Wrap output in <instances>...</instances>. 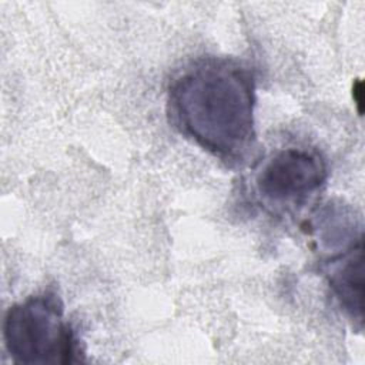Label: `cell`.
<instances>
[{"mask_svg":"<svg viewBox=\"0 0 365 365\" xmlns=\"http://www.w3.org/2000/svg\"><path fill=\"white\" fill-rule=\"evenodd\" d=\"M325 277L332 297L341 311L354 324L362 325L364 318V247L362 237L354 240L325 267Z\"/></svg>","mask_w":365,"mask_h":365,"instance_id":"277c9868","label":"cell"},{"mask_svg":"<svg viewBox=\"0 0 365 365\" xmlns=\"http://www.w3.org/2000/svg\"><path fill=\"white\" fill-rule=\"evenodd\" d=\"M327 180V163L317 148L285 143L254 161L244 178V194L264 214L292 218L317 201Z\"/></svg>","mask_w":365,"mask_h":365,"instance_id":"7a4b0ae2","label":"cell"},{"mask_svg":"<svg viewBox=\"0 0 365 365\" xmlns=\"http://www.w3.org/2000/svg\"><path fill=\"white\" fill-rule=\"evenodd\" d=\"M255 101L254 74L244 63L204 56L170 81L167 115L184 138L235 165L255 144Z\"/></svg>","mask_w":365,"mask_h":365,"instance_id":"6da1fadb","label":"cell"},{"mask_svg":"<svg viewBox=\"0 0 365 365\" xmlns=\"http://www.w3.org/2000/svg\"><path fill=\"white\" fill-rule=\"evenodd\" d=\"M6 352L16 364H70L77 361L78 341L54 291L19 301L3 321Z\"/></svg>","mask_w":365,"mask_h":365,"instance_id":"3957f363","label":"cell"}]
</instances>
